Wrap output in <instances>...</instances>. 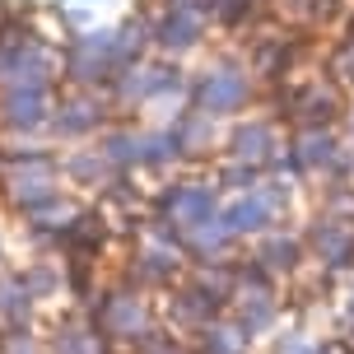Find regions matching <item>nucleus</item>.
<instances>
[{"label": "nucleus", "instance_id": "3", "mask_svg": "<svg viewBox=\"0 0 354 354\" xmlns=\"http://www.w3.org/2000/svg\"><path fill=\"white\" fill-rule=\"evenodd\" d=\"M47 192H52V163L28 154V163L15 173V196L19 201H42Z\"/></svg>", "mask_w": 354, "mask_h": 354}, {"label": "nucleus", "instance_id": "5", "mask_svg": "<svg viewBox=\"0 0 354 354\" xmlns=\"http://www.w3.org/2000/svg\"><path fill=\"white\" fill-rule=\"evenodd\" d=\"M93 122H98V117H93V107H88L84 98H75V103H66V107H61V117H56V126H61L66 136H80V131H88Z\"/></svg>", "mask_w": 354, "mask_h": 354}, {"label": "nucleus", "instance_id": "4", "mask_svg": "<svg viewBox=\"0 0 354 354\" xmlns=\"http://www.w3.org/2000/svg\"><path fill=\"white\" fill-rule=\"evenodd\" d=\"M243 93H248V84H243L238 75H210L205 88H201V98H205L210 112H229L233 103H243Z\"/></svg>", "mask_w": 354, "mask_h": 354}, {"label": "nucleus", "instance_id": "1", "mask_svg": "<svg viewBox=\"0 0 354 354\" xmlns=\"http://www.w3.org/2000/svg\"><path fill=\"white\" fill-rule=\"evenodd\" d=\"M154 37H159L163 47H177V52H182V47H192L196 37H201V15H196L187 0H177L173 10L163 15V24L154 28Z\"/></svg>", "mask_w": 354, "mask_h": 354}, {"label": "nucleus", "instance_id": "6", "mask_svg": "<svg viewBox=\"0 0 354 354\" xmlns=\"http://www.w3.org/2000/svg\"><path fill=\"white\" fill-rule=\"evenodd\" d=\"M75 5H93V0H75Z\"/></svg>", "mask_w": 354, "mask_h": 354}, {"label": "nucleus", "instance_id": "2", "mask_svg": "<svg viewBox=\"0 0 354 354\" xmlns=\"http://www.w3.org/2000/svg\"><path fill=\"white\" fill-rule=\"evenodd\" d=\"M0 112L10 126H37L47 117V88H5Z\"/></svg>", "mask_w": 354, "mask_h": 354}]
</instances>
